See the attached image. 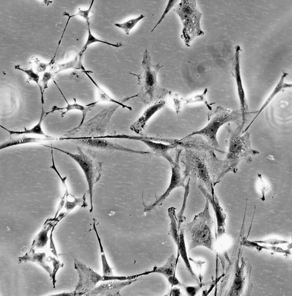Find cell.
<instances>
[{
    "label": "cell",
    "instance_id": "13",
    "mask_svg": "<svg viewBox=\"0 0 292 296\" xmlns=\"http://www.w3.org/2000/svg\"><path fill=\"white\" fill-rule=\"evenodd\" d=\"M53 81L61 93L66 102L67 105L66 106L63 107H60L56 106H53L51 108V110L49 112H46L45 117L50 113H53L54 111H60L61 113V117H63L69 111L73 110H79L82 112V116L81 121L79 125H80L82 124L84 122V119L87 113L92 110V108L95 106L98 101H96L86 105H83L77 103L76 102V99H74V103H70L68 102L56 81L55 80H53Z\"/></svg>",
    "mask_w": 292,
    "mask_h": 296
},
{
    "label": "cell",
    "instance_id": "9",
    "mask_svg": "<svg viewBox=\"0 0 292 296\" xmlns=\"http://www.w3.org/2000/svg\"><path fill=\"white\" fill-rule=\"evenodd\" d=\"M177 151L175 158L170 163L171 168V176L169 185L164 193L156 201L149 205H146L143 201V204L144 206V212L150 211L157 206L161 205L170 193L175 188L180 187H184L185 184L184 182L186 179L182 176L179 163L180 154L181 149Z\"/></svg>",
    "mask_w": 292,
    "mask_h": 296
},
{
    "label": "cell",
    "instance_id": "49",
    "mask_svg": "<svg viewBox=\"0 0 292 296\" xmlns=\"http://www.w3.org/2000/svg\"><path fill=\"white\" fill-rule=\"evenodd\" d=\"M181 294L180 288L177 287H174L173 288L170 292V295L179 296L181 295Z\"/></svg>",
    "mask_w": 292,
    "mask_h": 296
},
{
    "label": "cell",
    "instance_id": "40",
    "mask_svg": "<svg viewBox=\"0 0 292 296\" xmlns=\"http://www.w3.org/2000/svg\"><path fill=\"white\" fill-rule=\"evenodd\" d=\"M53 77V74L50 72H45L43 74L41 81L42 84L43 92L44 94L45 90L48 88L49 81Z\"/></svg>",
    "mask_w": 292,
    "mask_h": 296
},
{
    "label": "cell",
    "instance_id": "48",
    "mask_svg": "<svg viewBox=\"0 0 292 296\" xmlns=\"http://www.w3.org/2000/svg\"><path fill=\"white\" fill-rule=\"evenodd\" d=\"M167 279L172 286L181 285V283L176 277L175 274L170 276Z\"/></svg>",
    "mask_w": 292,
    "mask_h": 296
},
{
    "label": "cell",
    "instance_id": "42",
    "mask_svg": "<svg viewBox=\"0 0 292 296\" xmlns=\"http://www.w3.org/2000/svg\"><path fill=\"white\" fill-rule=\"evenodd\" d=\"M63 16H67L68 18L67 22H66V24L65 25V26L64 27V29L63 31V32L62 33V36H61V38L58 42V45L55 53V55H56V54L57 51L58 50L59 46L60 44H61L62 40L63 37L64 35L66 30V27L68 25L70 20L72 18L77 16L76 14H75L72 15H70L68 12L66 11H64L63 13Z\"/></svg>",
    "mask_w": 292,
    "mask_h": 296
},
{
    "label": "cell",
    "instance_id": "30",
    "mask_svg": "<svg viewBox=\"0 0 292 296\" xmlns=\"http://www.w3.org/2000/svg\"><path fill=\"white\" fill-rule=\"evenodd\" d=\"M208 89L205 88L203 92L201 94L196 95L186 99H184V103L185 104H191L197 102H203L210 110H212L211 106L215 103H209L207 100L206 95L208 92Z\"/></svg>",
    "mask_w": 292,
    "mask_h": 296
},
{
    "label": "cell",
    "instance_id": "17",
    "mask_svg": "<svg viewBox=\"0 0 292 296\" xmlns=\"http://www.w3.org/2000/svg\"><path fill=\"white\" fill-rule=\"evenodd\" d=\"M159 139L154 137L141 136L139 141L148 146L154 152L163 157L170 163L173 160L169 153L171 149L177 147L175 145L159 142Z\"/></svg>",
    "mask_w": 292,
    "mask_h": 296
},
{
    "label": "cell",
    "instance_id": "8",
    "mask_svg": "<svg viewBox=\"0 0 292 296\" xmlns=\"http://www.w3.org/2000/svg\"><path fill=\"white\" fill-rule=\"evenodd\" d=\"M75 269L77 272L79 280L74 291L81 296L89 293L100 281L118 280L119 277L113 275L101 276L85 264L75 259Z\"/></svg>",
    "mask_w": 292,
    "mask_h": 296
},
{
    "label": "cell",
    "instance_id": "25",
    "mask_svg": "<svg viewBox=\"0 0 292 296\" xmlns=\"http://www.w3.org/2000/svg\"><path fill=\"white\" fill-rule=\"evenodd\" d=\"M14 68L16 69L23 72L26 74L28 77L26 81L28 83L30 81H33L37 84L40 91L42 104L43 105L44 103V94L43 92L42 87L39 84L40 76L38 74L35 72L32 68L28 69H23L19 65H15Z\"/></svg>",
    "mask_w": 292,
    "mask_h": 296
},
{
    "label": "cell",
    "instance_id": "45",
    "mask_svg": "<svg viewBox=\"0 0 292 296\" xmlns=\"http://www.w3.org/2000/svg\"><path fill=\"white\" fill-rule=\"evenodd\" d=\"M54 227H53L51 231L49 236V249L51 252L56 257H58V254L53 238V232Z\"/></svg>",
    "mask_w": 292,
    "mask_h": 296
},
{
    "label": "cell",
    "instance_id": "37",
    "mask_svg": "<svg viewBox=\"0 0 292 296\" xmlns=\"http://www.w3.org/2000/svg\"><path fill=\"white\" fill-rule=\"evenodd\" d=\"M51 154L52 156V166H50V168L53 169L57 173L58 176L59 177L62 182V186L63 187V191L65 193V194H68V191L65 182L66 180V176H65L64 177H62L60 175V173H59V172L58 171L55 165L53 154V150L52 149V148H51Z\"/></svg>",
    "mask_w": 292,
    "mask_h": 296
},
{
    "label": "cell",
    "instance_id": "23",
    "mask_svg": "<svg viewBox=\"0 0 292 296\" xmlns=\"http://www.w3.org/2000/svg\"><path fill=\"white\" fill-rule=\"evenodd\" d=\"M43 105H42L41 115L38 122L36 125L31 128L27 129L25 127L24 130L23 131H15L9 130L1 125H0V126L1 127L8 131L9 133L10 136L13 135H19L22 134H33L43 136L45 137H51V136H50L44 133L41 127V124L43 120L45 117L46 113L44 109Z\"/></svg>",
    "mask_w": 292,
    "mask_h": 296
},
{
    "label": "cell",
    "instance_id": "38",
    "mask_svg": "<svg viewBox=\"0 0 292 296\" xmlns=\"http://www.w3.org/2000/svg\"><path fill=\"white\" fill-rule=\"evenodd\" d=\"M82 198H76L74 197V200L69 201L66 199L64 207L68 210L70 211L73 209L77 206L80 205L83 202Z\"/></svg>",
    "mask_w": 292,
    "mask_h": 296
},
{
    "label": "cell",
    "instance_id": "43",
    "mask_svg": "<svg viewBox=\"0 0 292 296\" xmlns=\"http://www.w3.org/2000/svg\"><path fill=\"white\" fill-rule=\"evenodd\" d=\"M200 288V285L188 286L185 287L186 293L189 295L193 296L197 293Z\"/></svg>",
    "mask_w": 292,
    "mask_h": 296
},
{
    "label": "cell",
    "instance_id": "50",
    "mask_svg": "<svg viewBox=\"0 0 292 296\" xmlns=\"http://www.w3.org/2000/svg\"><path fill=\"white\" fill-rule=\"evenodd\" d=\"M51 295L53 296H79V295L77 293L75 292L74 291L72 292H64L59 293L58 294H57L55 295Z\"/></svg>",
    "mask_w": 292,
    "mask_h": 296
},
{
    "label": "cell",
    "instance_id": "26",
    "mask_svg": "<svg viewBox=\"0 0 292 296\" xmlns=\"http://www.w3.org/2000/svg\"><path fill=\"white\" fill-rule=\"evenodd\" d=\"M93 227V229L95 232L99 245L103 275H113L112 270L107 260L104 252V248L101 243V240L97 232L94 222Z\"/></svg>",
    "mask_w": 292,
    "mask_h": 296
},
{
    "label": "cell",
    "instance_id": "47",
    "mask_svg": "<svg viewBox=\"0 0 292 296\" xmlns=\"http://www.w3.org/2000/svg\"><path fill=\"white\" fill-rule=\"evenodd\" d=\"M52 64L50 62L48 63L41 62L39 63L37 66L36 69L38 73H40L45 72L47 67Z\"/></svg>",
    "mask_w": 292,
    "mask_h": 296
},
{
    "label": "cell",
    "instance_id": "46",
    "mask_svg": "<svg viewBox=\"0 0 292 296\" xmlns=\"http://www.w3.org/2000/svg\"><path fill=\"white\" fill-rule=\"evenodd\" d=\"M269 249L278 253L289 255L291 254L289 249H284L282 248L276 246H272L269 247Z\"/></svg>",
    "mask_w": 292,
    "mask_h": 296
},
{
    "label": "cell",
    "instance_id": "32",
    "mask_svg": "<svg viewBox=\"0 0 292 296\" xmlns=\"http://www.w3.org/2000/svg\"><path fill=\"white\" fill-rule=\"evenodd\" d=\"M77 58V56L71 61L58 64V69L57 71L54 73L56 74L62 71L71 68H76L77 69H81L83 70H84L85 69L82 63L81 59L78 61Z\"/></svg>",
    "mask_w": 292,
    "mask_h": 296
},
{
    "label": "cell",
    "instance_id": "24",
    "mask_svg": "<svg viewBox=\"0 0 292 296\" xmlns=\"http://www.w3.org/2000/svg\"><path fill=\"white\" fill-rule=\"evenodd\" d=\"M176 208L172 207L168 209V214L170 220V228L169 232L174 242L178 245L179 238V230L178 221L175 213Z\"/></svg>",
    "mask_w": 292,
    "mask_h": 296
},
{
    "label": "cell",
    "instance_id": "15",
    "mask_svg": "<svg viewBox=\"0 0 292 296\" xmlns=\"http://www.w3.org/2000/svg\"><path fill=\"white\" fill-rule=\"evenodd\" d=\"M236 52L234 61L233 71L237 88L238 94L240 105L242 117L245 118L246 112L247 105L245 92L244 89L241 79L239 58V46H236Z\"/></svg>",
    "mask_w": 292,
    "mask_h": 296
},
{
    "label": "cell",
    "instance_id": "36",
    "mask_svg": "<svg viewBox=\"0 0 292 296\" xmlns=\"http://www.w3.org/2000/svg\"><path fill=\"white\" fill-rule=\"evenodd\" d=\"M178 1V0H169L168 1L167 6L165 8L162 15L156 25L151 30V32H153L157 26L160 23L168 13L175 5V4Z\"/></svg>",
    "mask_w": 292,
    "mask_h": 296
},
{
    "label": "cell",
    "instance_id": "11",
    "mask_svg": "<svg viewBox=\"0 0 292 296\" xmlns=\"http://www.w3.org/2000/svg\"><path fill=\"white\" fill-rule=\"evenodd\" d=\"M139 278L124 281L117 280L106 281L95 287L86 296H120L119 293L121 290L125 286L136 282Z\"/></svg>",
    "mask_w": 292,
    "mask_h": 296
},
{
    "label": "cell",
    "instance_id": "39",
    "mask_svg": "<svg viewBox=\"0 0 292 296\" xmlns=\"http://www.w3.org/2000/svg\"><path fill=\"white\" fill-rule=\"evenodd\" d=\"M255 241L258 243L269 244L272 246L286 244L288 243L287 241L275 238L263 240H255Z\"/></svg>",
    "mask_w": 292,
    "mask_h": 296
},
{
    "label": "cell",
    "instance_id": "6",
    "mask_svg": "<svg viewBox=\"0 0 292 296\" xmlns=\"http://www.w3.org/2000/svg\"><path fill=\"white\" fill-rule=\"evenodd\" d=\"M237 116L236 112L218 106L208 114L209 122L204 127L185 137L200 136L212 147L219 149H217L219 147L217 134L219 130L224 125L235 119Z\"/></svg>",
    "mask_w": 292,
    "mask_h": 296
},
{
    "label": "cell",
    "instance_id": "34",
    "mask_svg": "<svg viewBox=\"0 0 292 296\" xmlns=\"http://www.w3.org/2000/svg\"><path fill=\"white\" fill-rule=\"evenodd\" d=\"M49 258L51 261L53 267V269L52 271L51 275L50 277L52 280L53 287L55 288V283L56 282V274L60 268L63 267L64 264L61 263L59 260H57L54 257L49 256Z\"/></svg>",
    "mask_w": 292,
    "mask_h": 296
},
{
    "label": "cell",
    "instance_id": "7",
    "mask_svg": "<svg viewBox=\"0 0 292 296\" xmlns=\"http://www.w3.org/2000/svg\"><path fill=\"white\" fill-rule=\"evenodd\" d=\"M43 146L52 148L69 156L79 164L85 176L89 188L90 209H93V189L94 184L97 182L101 176L103 162L98 161L91 156L84 153L81 148L77 146V152L73 153L62 149L44 145Z\"/></svg>",
    "mask_w": 292,
    "mask_h": 296
},
{
    "label": "cell",
    "instance_id": "10",
    "mask_svg": "<svg viewBox=\"0 0 292 296\" xmlns=\"http://www.w3.org/2000/svg\"><path fill=\"white\" fill-rule=\"evenodd\" d=\"M66 140H70L73 143L82 145L87 147L108 152L118 150L137 153L138 152L137 150L125 148L116 143L105 138L96 137L84 138H67Z\"/></svg>",
    "mask_w": 292,
    "mask_h": 296
},
{
    "label": "cell",
    "instance_id": "21",
    "mask_svg": "<svg viewBox=\"0 0 292 296\" xmlns=\"http://www.w3.org/2000/svg\"><path fill=\"white\" fill-rule=\"evenodd\" d=\"M83 72L85 73L88 78L96 88L98 94L99 100L103 102H108L114 103L121 106L123 108H127L130 110H132V107L125 105L123 103L127 101L129 99L128 97H126L123 99L121 102L111 97L108 93L102 88L96 82L93 78L89 74V71L86 70Z\"/></svg>",
    "mask_w": 292,
    "mask_h": 296
},
{
    "label": "cell",
    "instance_id": "1",
    "mask_svg": "<svg viewBox=\"0 0 292 296\" xmlns=\"http://www.w3.org/2000/svg\"><path fill=\"white\" fill-rule=\"evenodd\" d=\"M142 62L143 70L139 74L130 73L137 78L138 84L140 86V92L136 95L145 106L158 101L170 91L161 87L158 82L157 76L159 69L163 66L159 63L153 65L151 57L146 48L143 53Z\"/></svg>",
    "mask_w": 292,
    "mask_h": 296
},
{
    "label": "cell",
    "instance_id": "22",
    "mask_svg": "<svg viewBox=\"0 0 292 296\" xmlns=\"http://www.w3.org/2000/svg\"><path fill=\"white\" fill-rule=\"evenodd\" d=\"M177 262L176 258L174 255H172L168 259L164 265L159 267H155L152 270L140 274V275H142L153 273H158L163 274L168 279L170 276L175 274Z\"/></svg>",
    "mask_w": 292,
    "mask_h": 296
},
{
    "label": "cell",
    "instance_id": "18",
    "mask_svg": "<svg viewBox=\"0 0 292 296\" xmlns=\"http://www.w3.org/2000/svg\"><path fill=\"white\" fill-rule=\"evenodd\" d=\"M34 247L32 246L28 253L24 256L19 257V261L20 262L30 261L35 262L41 266L49 274L51 275L52 269L47 263L46 260V254L44 252H36Z\"/></svg>",
    "mask_w": 292,
    "mask_h": 296
},
{
    "label": "cell",
    "instance_id": "20",
    "mask_svg": "<svg viewBox=\"0 0 292 296\" xmlns=\"http://www.w3.org/2000/svg\"><path fill=\"white\" fill-rule=\"evenodd\" d=\"M184 224L181 226L179 231V238L177 245L178 252L184 263L185 266L192 277L197 281V278L193 271L188 257L184 238Z\"/></svg>",
    "mask_w": 292,
    "mask_h": 296
},
{
    "label": "cell",
    "instance_id": "28",
    "mask_svg": "<svg viewBox=\"0 0 292 296\" xmlns=\"http://www.w3.org/2000/svg\"><path fill=\"white\" fill-rule=\"evenodd\" d=\"M88 26V36L86 42L80 52L84 53L86 49L91 44L96 42H99L104 43L112 46L118 48L123 46L121 42H117L116 44H112L106 41L100 40L95 37L91 33L90 28L89 21L87 22Z\"/></svg>",
    "mask_w": 292,
    "mask_h": 296
},
{
    "label": "cell",
    "instance_id": "44",
    "mask_svg": "<svg viewBox=\"0 0 292 296\" xmlns=\"http://www.w3.org/2000/svg\"><path fill=\"white\" fill-rule=\"evenodd\" d=\"M258 176L260 179L259 186V189L261 192L262 195L261 199L262 201H264L265 200V193L269 190V187L263 180L261 175H259Z\"/></svg>",
    "mask_w": 292,
    "mask_h": 296
},
{
    "label": "cell",
    "instance_id": "4",
    "mask_svg": "<svg viewBox=\"0 0 292 296\" xmlns=\"http://www.w3.org/2000/svg\"><path fill=\"white\" fill-rule=\"evenodd\" d=\"M173 11L178 15L182 24L181 38L186 46L189 47L195 37L202 36L204 34L200 25L202 13L199 10L195 0H181L175 5Z\"/></svg>",
    "mask_w": 292,
    "mask_h": 296
},
{
    "label": "cell",
    "instance_id": "27",
    "mask_svg": "<svg viewBox=\"0 0 292 296\" xmlns=\"http://www.w3.org/2000/svg\"><path fill=\"white\" fill-rule=\"evenodd\" d=\"M51 226L49 225L44 228L38 234L33 241L32 246L35 247L37 248H42L47 245L49 239L48 233Z\"/></svg>",
    "mask_w": 292,
    "mask_h": 296
},
{
    "label": "cell",
    "instance_id": "31",
    "mask_svg": "<svg viewBox=\"0 0 292 296\" xmlns=\"http://www.w3.org/2000/svg\"><path fill=\"white\" fill-rule=\"evenodd\" d=\"M169 97L167 102L169 106L174 108L177 114L180 112L182 105L184 103V99L178 93H172L170 91Z\"/></svg>",
    "mask_w": 292,
    "mask_h": 296
},
{
    "label": "cell",
    "instance_id": "12",
    "mask_svg": "<svg viewBox=\"0 0 292 296\" xmlns=\"http://www.w3.org/2000/svg\"><path fill=\"white\" fill-rule=\"evenodd\" d=\"M198 188L210 204L213 210L217 221V235L218 237L222 236L225 232V221L226 215L221 206L219 201L215 194L212 195L205 188L204 186L199 183Z\"/></svg>",
    "mask_w": 292,
    "mask_h": 296
},
{
    "label": "cell",
    "instance_id": "16",
    "mask_svg": "<svg viewBox=\"0 0 292 296\" xmlns=\"http://www.w3.org/2000/svg\"><path fill=\"white\" fill-rule=\"evenodd\" d=\"M165 103L164 100H159L147 108L141 115L131 125L130 130L136 134H141L149 120L156 113L163 107Z\"/></svg>",
    "mask_w": 292,
    "mask_h": 296
},
{
    "label": "cell",
    "instance_id": "2",
    "mask_svg": "<svg viewBox=\"0 0 292 296\" xmlns=\"http://www.w3.org/2000/svg\"><path fill=\"white\" fill-rule=\"evenodd\" d=\"M213 219L210 213L209 203L206 199L203 210L195 215L190 222L184 224L185 230L190 239V250L199 246L213 250L212 229Z\"/></svg>",
    "mask_w": 292,
    "mask_h": 296
},
{
    "label": "cell",
    "instance_id": "3",
    "mask_svg": "<svg viewBox=\"0 0 292 296\" xmlns=\"http://www.w3.org/2000/svg\"><path fill=\"white\" fill-rule=\"evenodd\" d=\"M119 106L116 104L110 106L87 121L67 131L64 136L68 138H84L114 134L110 130V121Z\"/></svg>",
    "mask_w": 292,
    "mask_h": 296
},
{
    "label": "cell",
    "instance_id": "29",
    "mask_svg": "<svg viewBox=\"0 0 292 296\" xmlns=\"http://www.w3.org/2000/svg\"><path fill=\"white\" fill-rule=\"evenodd\" d=\"M190 178L188 180L186 184L184 187V192L182 206L180 211L176 214L178 221L179 229L180 230L181 225L184 223L186 220V217L184 216V214L186 208L187 200L189 194L190 190L189 183Z\"/></svg>",
    "mask_w": 292,
    "mask_h": 296
},
{
    "label": "cell",
    "instance_id": "5",
    "mask_svg": "<svg viewBox=\"0 0 292 296\" xmlns=\"http://www.w3.org/2000/svg\"><path fill=\"white\" fill-rule=\"evenodd\" d=\"M183 162L184 169L183 176L186 179L188 176L195 178L205 186L213 196L214 186L209 171L207 154L203 152L190 149H185Z\"/></svg>",
    "mask_w": 292,
    "mask_h": 296
},
{
    "label": "cell",
    "instance_id": "41",
    "mask_svg": "<svg viewBox=\"0 0 292 296\" xmlns=\"http://www.w3.org/2000/svg\"><path fill=\"white\" fill-rule=\"evenodd\" d=\"M94 1V0H92L91 1L90 5L87 10H83L79 8H78V11L77 12L78 16L83 18L86 20V22L89 21V14L92 8Z\"/></svg>",
    "mask_w": 292,
    "mask_h": 296
},
{
    "label": "cell",
    "instance_id": "19",
    "mask_svg": "<svg viewBox=\"0 0 292 296\" xmlns=\"http://www.w3.org/2000/svg\"><path fill=\"white\" fill-rule=\"evenodd\" d=\"M54 140H60V137L51 136L49 138H39L25 136L16 138H12L10 137L8 141L1 144L0 149L20 145L40 143L46 141Z\"/></svg>",
    "mask_w": 292,
    "mask_h": 296
},
{
    "label": "cell",
    "instance_id": "35",
    "mask_svg": "<svg viewBox=\"0 0 292 296\" xmlns=\"http://www.w3.org/2000/svg\"><path fill=\"white\" fill-rule=\"evenodd\" d=\"M241 244L247 247L255 248L258 251L261 250L263 249H269V247L260 245L255 241H251L244 239L241 242Z\"/></svg>",
    "mask_w": 292,
    "mask_h": 296
},
{
    "label": "cell",
    "instance_id": "33",
    "mask_svg": "<svg viewBox=\"0 0 292 296\" xmlns=\"http://www.w3.org/2000/svg\"><path fill=\"white\" fill-rule=\"evenodd\" d=\"M145 17L143 14L135 18L131 19L122 23H116L114 25L119 28L123 29L127 35H129L131 29L141 19Z\"/></svg>",
    "mask_w": 292,
    "mask_h": 296
},
{
    "label": "cell",
    "instance_id": "14",
    "mask_svg": "<svg viewBox=\"0 0 292 296\" xmlns=\"http://www.w3.org/2000/svg\"><path fill=\"white\" fill-rule=\"evenodd\" d=\"M175 143L177 147H179L185 149H190L203 152L214 150L222 153L224 152L221 150L213 148L203 137L199 135L185 136L180 140L176 139Z\"/></svg>",
    "mask_w": 292,
    "mask_h": 296
}]
</instances>
